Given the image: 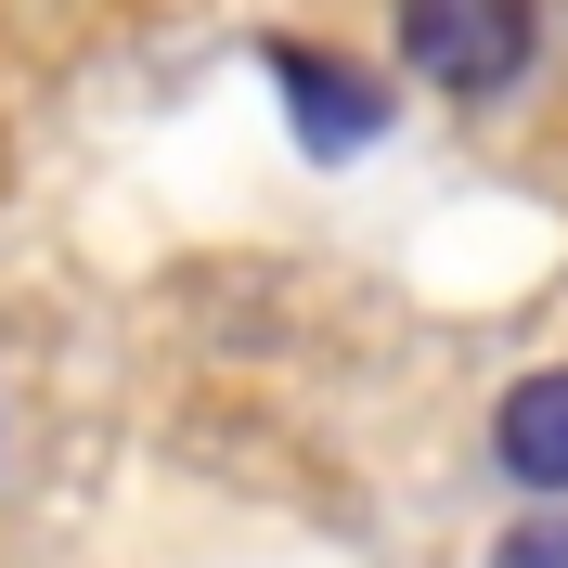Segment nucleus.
<instances>
[{"label":"nucleus","instance_id":"4","mask_svg":"<svg viewBox=\"0 0 568 568\" xmlns=\"http://www.w3.org/2000/svg\"><path fill=\"white\" fill-rule=\"evenodd\" d=\"M491 568H568V504H530V517L491 542Z\"/></svg>","mask_w":568,"mask_h":568},{"label":"nucleus","instance_id":"1","mask_svg":"<svg viewBox=\"0 0 568 568\" xmlns=\"http://www.w3.org/2000/svg\"><path fill=\"white\" fill-rule=\"evenodd\" d=\"M542 0H400V65L439 91V104H491L530 78Z\"/></svg>","mask_w":568,"mask_h":568},{"label":"nucleus","instance_id":"3","mask_svg":"<svg viewBox=\"0 0 568 568\" xmlns=\"http://www.w3.org/2000/svg\"><path fill=\"white\" fill-rule=\"evenodd\" d=\"M491 465H504L530 504H568V362H542V375H517V388H504Z\"/></svg>","mask_w":568,"mask_h":568},{"label":"nucleus","instance_id":"2","mask_svg":"<svg viewBox=\"0 0 568 568\" xmlns=\"http://www.w3.org/2000/svg\"><path fill=\"white\" fill-rule=\"evenodd\" d=\"M272 91H284V130H297V155H375L388 142V78L349 65V52H311V39H272Z\"/></svg>","mask_w":568,"mask_h":568}]
</instances>
